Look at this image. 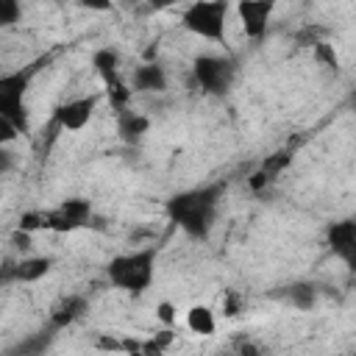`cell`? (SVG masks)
Listing matches in <instances>:
<instances>
[{"label":"cell","mask_w":356,"mask_h":356,"mask_svg":"<svg viewBox=\"0 0 356 356\" xmlns=\"http://www.w3.org/2000/svg\"><path fill=\"white\" fill-rule=\"evenodd\" d=\"M222 186H200V189H189L175 195L167 203V214L170 220L184 228L189 236L203 239L214 222V211H217V197H220Z\"/></svg>","instance_id":"6da1fadb"},{"label":"cell","mask_w":356,"mask_h":356,"mask_svg":"<svg viewBox=\"0 0 356 356\" xmlns=\"http://www.w3.org/2000/svg\"><path fill=\"white\" fill-rule=\"evenodd\" d=\"M106 273H108V281L117 289L139 295V292H145L153 284V275H156V248H139V250L114 256L108 261Z\"/></svg>","instance_id":"7a4b0ae2"},{"label":"cell","mask_w":356,"mask_h":356,"mask_svg":"<svg viewBox=\"0 0 356 356\" xmlns=\"http://www.w3.org/2000/svg\"><path fill=\"white\" fill-rule=\"evenodd\" d=\"M225 17H228V3L214 0V3H192L184 11V25L200 39L220 42L225 33Z\"/></svg>","instance_id":"3957f363"},{"label":"cell","mask_w":356,"mask_h":356,"mask_svg":"<svg viewBox=\"0 0 356 356\" xmlns=\"http://www.w3.org/2000/svg\"><path fill=\"white\" fill-rule=\"evenodd\" d=\"M33 70H17V72H6L0 78V117L8 120L11 125H17L19 134L28 131V120H25V106H22V95L28 89Z\"/></svg>","instance_id":"277c9868"},{"label":"cell","mask_w":356,"mask_h":356,"mask_svg":"<svg viewBox=\"0 0 356 356\" xmlns=\"http://www.w3.org/2000/svg\"><path fill=\"white\" fill-rule=\"evenodd\" d=\"M192 75L195 81L211 92V95H225L234 83V64L228 58H220V56H197L195 58V67H192Z\"/></svg>","instance_id":"5b68a950"},{"label":"cell","mask_w":356,"mask_h":356,"mask_svg":"<svg viewBox=\"0 0 356 356\" xmlns=\"http://www.w3.org/2000/svg\"><path fill=\"white\" fill-rule=\"evenodd\" d=\"M89 220H92V206H89V200H83V197L64 200V203L56 206L53 211H44V228L58 231V234L83 228V225H89Z\"/></svg>","instance_id":"8992f818"},{"label":"cell","mask_w":356,"mask_h":356,"mask_svg":"<svg viewBox=\"0 0 356 356\" xmlns=\"http://www.w3.org/2000/svg\"><path fill=\"white\" fill-rule=\"evenodd\" d=\"M95 106H97V97L89 95V97H75V100H67L56 108V125L61 131H81L92 114H95Z\"/></svg>","instance_id":"52a82bcc"},{"label":"cell","mask_w":356,"mask_h":356,"mask_svg":"<svg viewBox=\"0 0 356 356\" xmlns=\"http://www.w3.org/2000/svg\"><path fill=\"white\" fill-rule=\"evenodd\" d=\"M328 248L348 264V270L356 273V217L334 222L328 228Z\"/></svg>","instance_id":"ba28073f"},{"label":"cell","mask_w":356,"mask_h":356,"mask_svg":"<svg viewBox=\"0 0 356 356\" xmlns=\"http://www.w3.org/2000/svg\"><path fill=\"white\" fill-rule=\"evenodd\" d=\"M236 14L242 19V28L250 39H261L267 33V19L273 14V3H259V0H245L236 6Z\"/></svg>","instance_id":"9c48e42d"},{"label":"cell","mask_w":356,"mask_h":356,"mask_svg":"<svg viewBox=\"0 0 356 356\" xmlns=\"http://www.w3.org/2000/svg\"><path fill=\"white\" fill-rule=\"evenodd\" d=\"M86 309H89V303H86L83 295H67V298H61V300L53 306L50 325H53L56 331H58V328H67V325H72L75 320H81V317L86 314Z\"/></svg>","instance_id":"30bf717a"},{"label":"cell","mask_w":356,"mask_h":356,"mask_svg":"<svg viewBox=\"0 0 356 356\" xmlns=\"http://www.w3.org/2000/svg\"><path fill=\"white\" fill-rule=\"evenodd\" d=\"M134 89L136 92H164L167 89V72L161 64L156 61H147L142 67L134 70Z\"/></svg>","instance_id":"8fae6325"},{"label":"cell","mask_w":356,"mask_h":356,"mask_svg":"<svg viewBox=\"0 0 356 356\" xmlns=\"http://www.w3.org/2000/svg\"><path fill=\"white\" fill-rule=\"evenodd\" d=\"M50 264L53 261L47 256H25L11 267V275L17 281H22V284H33V281H39V278H44L50 273Z\"/></svg>","instance_id":"7c38bea8"},{"label":"cell","mask_w":356,"mask_h":356,"mask_svg":"<svg viewBox=\"0 0 356 356\" xmlns=\"http://www.w3.org/2000/svg\"><path fill=\"white\" fill-rule=\"evenodd\" d=\"M92 64H95V70L100 72V78L106 81V86L108 89H114V86H120L122 81H120V58H117V53L111 50V47H103V50H97L95 53V58H92Z\"/></svg>","instance_id":"4fadbf2b"},{"label":"cell","mask_w":356,"mask_h":356,"mask_svg":"<svg viewBox=\"0 0 356 356\" xmlns=\"http://www.w3.org/2000/svg\"><path fill=\"white\" fill-rule=\"evenodd\" d=\"M286 300L295 309H300V312L314 309V303H317V286L312 281H295V284L286 286Z\"/></svg>","instance_id":"5bb4252c"},{"label":"cell","mask_w":356,"mask_h":356,"mask_svg":"<svg viewBox=\"0 0 356 356\" xmlns=\"http://www.w3.org/2000/svg\"><path fill=\"white\" fill-rule=\"evenodd\" d=\"M186 328H189L192 334H200V337L214 334V328H217L214 312H211L209 306H192V309L186 312Z\"/></svg>","instance_id":"9a60e30c"},{"label":"cell","mask_w":356,"mask_h":356,"mask_svg":"<svg viewBox=\"0 0 356 356\" xmlns=\"http://www.w3.org/2000/svg\"><path fill=\"white\" fill-rule=\"evenodd\" d=\"M147 117H142V114H136V111H128V108H122L120 111V136L125 139V142H136V139H142V134L147 131Z\"/></svg>","instance_id":"2e32d148"},{"label":"cell","mask_w":356,"mask_h":356,"mask_svg":"<svg viewBox=\"0 0 356 356\" xmlns=\"http://www.w3.org/2000/svg\"><path fill=\"white\" fill-rule=\"evenodd\" d=\"M53 331H56V328L50 325V331H47V334L42 331V334H36V337H28V339L14 350V353H19V356H42V353L47 350V345L53 342Z\"/></svg>","instance_id":"e0dca14e"},{"label":"cell","mask_w":356,"mask_h":356,"mask_svg":"<svg viewBox=\"0 0 356 356\" xmlns=\"http://www.w3.org/2000/svg\"><path fill=\"white\" fill-rule=\"evenodd\" d=\"M314 58L325 67V70H339V56H337V50H334V44H328V42H314Z\"/></svg>","instance_id":"ac0fdd59"},{"label":"cell","mask_w":356,"mask_h":356,"mask_svg":"<svg viewBox=\"0 0 356 356\" xmlns=\"http://www.w3.org/2000/svg\"><path fill=\"white\" fill-rule=\"evenodd\" d=\"M289 159H292V156H289L286 150H281V153H273V156H267V159L261 161V170H264L270 178H275V175H278V172H281V170L289 164Z\"/></svg>","instance_id":"d6986e66"},{"label":"cell","mask_w":356,"mask_h":356,"mask_svg":"<svg viewBox=\"0 0 356 356\" xmlns=\"http://www.w3.org/2000/svg\"><path fill=\"white\" fill-rule=\"evenodd\" d=\"M36 228H44V214H42V211H25V214L19 217V231L31 234V231H36Z\"/></svg>","instance_id":"ffe728a7"},{"label":"cell","mask_w":356,"mask_h":356,"mask_svg":"<svg viewBox=\"0 0 356 356\" xmlns=\"http://www.w3.org/2000/svg\"><path fill=\"white\" fill-rule=\"evenodd\" d=\"M175 317H178V314H175V306H172L170 300H161V303L156 306V320H159L164 328H172V325H175Z\"/></svg>","instance_id":"44dd1931"},{"label":"cell","mask_w":356,"mask_h":356,"mask_svg":"<svg viewBox=\"0 0 356 356\" xmlns=\"http://www.w3.org/2000/svg\"><path fill=\"white\" fill-rule=\"evenodd\" d=\"M17 17H19V3L0 0V25H11V22H17Z\"/></svg>","instance_id":"7402d4cb"},{"label":"cell","mask_w":356,"mask_h":356,"mask_svg":"<svg viewBox=\"0 0 356 356\" xmlns=\"http://www.w3.org/2000/svg\"><path fill=\"white\" fill-rule=\"evenodd\" d=\"M239 309H242V298L236 292H225V298H222V314L225 317H234V314H239Z\"/></svg>","instance_id":"603a6c76"},{"label":"cell","mask_w":356,"mask_h":356,"mask_svg":"<svg viewBox=\"0 0 356 356\" xmlns=\"http://www.w3.org/2000/svg\"><path fill=\"white\" fill-rule=\"evenodd\" d=\"M270 181H273V178H270V175H267L261 167H259V170H256V172L248 178V184H250V189H253V192H261V189H264Z\"/></svg>","instance_id":"cb8c5ba5"},{"label":"cell","mask_w":356,"mask_h":356,"mask_svg":"<svg viewBox=\"0 0 356 356\" xmlns=\"http://www.w3.org/2000/svg\"><path fill=\"white\" fill-rule=\"evenodd\" d=\"M17 134H19V131H17V125H11L8 120H3V117H0V142H3V145H8V142H14V139H17Z\"/></svg>","instance_id":"d4e9b609"},{"label":"cell","mask_w":356,"mask_h":356,"mask_svg":"<svg viewBox=\"0 0 356 356\" xmlns=\"http://www.w3.org/2000/svg\"><path fill=\"white\" fill-rule=\"evenodd\" d=\"M97 348H103V350H125V342H120L114 337H100L97 339Z\"/></svg>","instance_id":"484cf974"},{"label":"cell","mask_w":356,"mask_h":356,"mask_svg":"<svg viewBox=\"0 0 356 356\" xmlns=\"http://www.w3.org/2000/svg\"><path fill=\"white\" fill-rule=\"evenodd\" d=\"M236 356H261V348L253 345V342H242L239 350H236Z\"/></svg>","instance_id":"4316f807"},{"label":"cell","mask_w":356,"mask_h":356,"mask_svg":"<svg viewBox=\"0 0 356 356\" xmlns=\"http://www.w3.org/2000/svg\"><path fill=\"white\" fill-rule=\"evenodd\" d=\"M14 245H17L19 250H28V248H31V234H25V231L17 228V234H14Z\"/></svg>","instance_id":"83f0119b"},{"label":"cell","mask_w":356,"mask_h":356,"mask_svg":"<svg viewBox=\"0 0 356 356\" xmlns=\"http://www.w3.org/2000/svg\"><path fill=\"white\" fill-rule=\"evenodd\" d=\"M0 170H3V172H8V170H11V153H8V150H3V153H0Z\"/></svg>","instance_id":"f1b7e54d"}]
</instances>
